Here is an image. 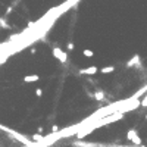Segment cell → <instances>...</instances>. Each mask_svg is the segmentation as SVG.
Segmentation results:
<instances>
[{
    "instance_id": "14",
    "label": "cell",
    "mask_w": 147,
    "mask_h": 147,
    "mask_svg": "<svg viewBox=\"0 0 147 147\" xmlns=\"http://www.w3.org/2000/svg\"><path fill=\"white\" fill-rule=\"evenodd\" d=\"M43 131H44V129H43V127H38V134H43Z\"/></svg>"
},
{
    "instance_id": "1",
    "label": "cell",
    "mask_w": 147,
    "mask_h": 147,
    "mask_svg": "<svg viewBox=\"0 0 147 147\" xmlns=\"http://www.w3.org/2000/svg\"><path fill=\"white\" fill-rule=\"evenodd\" d=\"M51 53H53V57L57 59L60 63H66V60H68V53H66V51H63L60 47H53Z\"/></svg>"
},
{
    "instance_id": "7",
    "label": "cell",
    "mask_w": 147,
    "mask_h": 147,
    "mask_svg": "<svg viewBox=\"0 0 147 147\" xmlns=\"http://www.w3.org/2000/svg\"><path fill=\"white\" fill-rule=\"evenodd\" d=\"M94 99H96L97 102H103L105 100V93L103 91H96L94 93Z\"/></svg>"
},
{
    "instance_id": "10",
    "label": "cell",
    "mask_w": 147,
    "mask_h": 147,
    "mask_svg": "<svg viewBox=\"0 0 147 147\" xmlns=\"http://www.w3.org/2000/svg\"><path fill=\"white\" fill-rule=\"evenodd\" d=\"M43 138H44V137H43V135H40V134H34L32 140H34V141H41Z\"/></svg>"
},
{
    "instance_id": "3",
    "label": "cell",
    "mask_w": 147,
    "mask_h": 147,
    "mask_svg": "<svg viewBox=\"0 0 147 147\" xmlns=\"http://www.w3.org/2000/svg\"><path fill=\"white\" fill-rule=\"evenodd\" d=\"M135 65L140 66V56H138V55H134V56L127 62V66H128V68H132V66H135Z\"/></svg>"
},
{
    "instance_id": "9",
    "label": "cell",
    "mask_w": 147,
    "mask_h": 147,
    "mask_svg": "<svg viewBox=\"0 0 147 147\" xmlns=\"http://www.w3.org/2000/svg\"><path fill=\"white\" fill-rule=\"evenodd\" d=\"M140 106H143V107H147V96H144V97L140 100Z\"/></svg>"
},
{
    "instance_id": "12",
    "label": "cell",
    "mask_w": 147,
    "mask_h": 147,
    "mask_svg": "<svg viewBox=\"0 0 147 147\" xmlns=\"http://www.w3.org/2000/svg\"><path fill=\"white\" fill-rule=\"evenodd\" d=\"M57 131H59V127H56V125H55L53 128H51V132H57Z\"/></svg>"
},
{
    "instance_id": "15",
    "label": "cell",
    "mask_w": 147,
    "mask_h": 147,
    "mask_svg": "<svg viewBox=\"0 0 147 147\" xmlns=\"http://www.w3.org/2000/svg\"><path fill=\"white\" fill-rule=\"evenodd\" d=\"M137 147H147V146H144V144H140V146H137Z\"/></svg>"
},
{
    "instance_id": "2",
    "label": "cell",
    "mask_w": 147,
    "mask_h": 147,
    "mask_svg": "<svg viewBox=\"0 0 147 147\" xmlns=\"http://www.w3.org/2000/svg\"><path fill=\"white\" fill-rule=\"evenodd\" d=\"M127 138H128L129 141H132L135 146L143 144V143H141V138H140V135H138V132L135 131V129H129V131L127 132Z\"/></svg>"
},
{
    "instance_id": "6",
    "label": "cell",
    "mask_w": 147,
    "mask_h": 147,
    "mask_svg": "<svg viewBox=\"0 0 147 147\" xmlns=\"http://www.w3.org/2000/svg\"><path fill=\"white\" fill-rule=\"evenodd\" d=\"M113 71H115V66H112V65L105 66V68H102V69H100V72H102V74H112Z\"/></svg>"
},
{
    "instance_id": "13",
    "label": "cell",
    "mask_w": 147,
    "mask_h": 147,
    "mask_svg": "<svg viewBox=\"0 0 147 147\" xmlns=\"http://www.w3.org/2000/svg\"><path fill=\"white\" fill-rule=\"evenodd\" d=\"M68 49H69V50L74 49V44H72V43H69V44H68Z\"/></svg>"
},
{
    "instance_id": "4",
    "label": "cell",
    "mask_w": 147,
    "mask_h": 147,
    "mask_svg": "<svg viewBox=\"0 0 147 147\" xmlns=\"http://www.w3.org/2000/svg\"><path fill=\"white\" fill-rule=\"evenodd\" d=\"M97 71H99V69H97V66H90V68H85V69H81V71H80V74L81 75H94V74H97Z\"/></svg>"
},
{
    "instance_id": "11",
    "label": "cell",
    "mask_w": 147,
    "mask_h": 147,
    "mask_svg": "<svg viewBox=\"0 0 147 147\" xmlns=\"http://www.w3.org/2000/svg\"><path fill=\"white\" fill-rule=\"evenodd\" d=\"M43 94H44V91H43L41 88H37V90H36V96H37V97H41Z\"/></svg>"
},
{
    "instance_id": "5",
    "label": "cell",
    "mask_w": 147,
    "mask_h": 147,
    "mask_svg": "<svg viewBox=\"0 0 147 147\" xmlns=\"http://www.w3.org/2000/svg\"><path fill=\"white\" fill-rule=\"evenodd\" d=\"M37 81H40V75H37V74H31V75L24 76V82H37Z\"/></svg>"
},
{
    "instance_id": "8",
    "label": "cell",
    "mask_w": 147,
    "mask_h": 147,
    "mask_svg": "<svg viewBox=\"0 0 147 147\" xmlns=\"http://www.w3.org/2000/svg\"><path fill=\"white\" fill-rule=\"evenodd\" d=\"M82 56H84V57H93V56H94V51L90 50V49H84V50H82Z\"/></svg>"
}]
</instances>
